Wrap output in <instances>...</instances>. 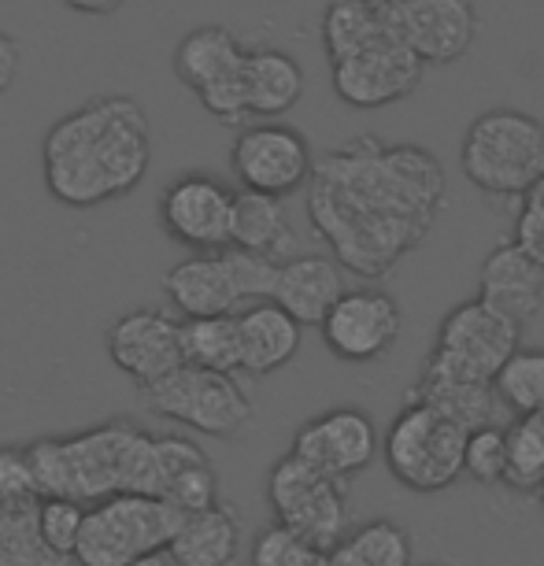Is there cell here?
<instances>
[{
  "mask_svg": "<svg viewBox=\"0 0 544 566\" xmlns=\"http://www.w3.org/2000/svg\"><path fill=\"white\" fill-rule=\"evenodd\" d=\"M19 71H23V49H19V41L12 34L0 30V97L15 85Z\"/></svg>",
  "mask_w": 544,
  "mask_h": 566,
  "instance_id": "obj_38",
  "label": "cell"
},
{
  "mask_svg": "<svg viewBox=\"0 0 544 566\" xmlns=\"http://www.w3.org/2000/svg\"><path fill=\"white\" fill-rule=\"evenodd\" d=\"M249 566H329V548L271 522L266 530L255 533Z\"/></svg>",
  "mask_w": 544,
  "mask_h": 566,
  "instance_id": "obj_32",
  "label": "cell"
},
{
  "mask_svg": "<svg viewBox=\"0 0 544 566\" xmlns=\"http://www.w3.org/2000/svg\"><path fill=\"white\" fill-rule=\"evenodd\" d=\"M63 4H67L71 12H79V15H115L126 0H63Z\"/></svg>",
  "mask_w": 544,
  "mask_h": 566,
  "instance_id": "obj_39",
  "label": "cell"
},
{
  "mask_svg": "<svg viewBox=\"0 0 544 566\" xmlns=\"http://www.w3.org/2000/svg\"><path fill=\"white\" fill-rule=\"evenodd\" d=\"M142 397L156 419L186 426V430L216 437V441H238L255 422V403L249 389L230 370L181 363L164 381L142 389Z\"/></svg>",
  "mask_w": 544,
  "mask_h": 566,
  "instance_id": "obj_7",
  "label": "cell"
},
{
  "mask_svg": "<svg viewBox=\"0 0 544 566\" xmlns=\"http://www.w3.org/2000/svg\"><path fill=\"white\" fill-rule=\"evenodd\" d=\"M381 41L397 38V19L393 4H370V0H329L323 15V49L329 63L345 60L352 52H363Z\"/></svg>",
  "mask_w": 544,
  "mask_h": 566,
  "instance_id": "obj_27",
  "label": "cell"
},
{
  "mask_svg": "<svg viewBox=\"0 0 544 566\" xmlns=\"http://www.w3.org/2000/svg\"><path fill=\"white\" fill-rule=\"evenodd\" d=\"M244 56H249V49L241 45L233 30L197 27L178 41L175 56H170V67H175V78L186 85V90L205 97L216 85L238 78L244 71Z\"/></svg>",
  "mask_w": 544,
  "mask_h": 566,
  "instance_id": "obj_22",
  "label": "cell"
},
{
  "mask_svg": "<svg viewBox=\"0 0 544 566\" xmlns=\"http://www.w3.org/2000/svg\"><path fill=\"white\" fill-rule=\"evenodd\" d=\"M279 260L249 249H216L193 252L164 274V293L181 318L205 315H238L249 304L274 301L279 285Z\"/></svg>",
  "mask_w": 544,
  "mask_h": 566,
  "instance_id": "obj_4",
  "label": "cell"
},
{
  "mask_svg": "<svg viewBox=\"0 0 544 566\" xmlns=\"http://www.w3.org/2000/svg\"><path fill=\"white\" fill-rule=\"evenodd\" d=\"M30 463L41 496L101 504L115 493L156 496V433L130 419L97 422L71 437H38Z\"/></svg>",
  "mask_w": 544,
  "mask_h": 566,
  "instance_id": "obj_3",
  "label": "cell"
},
{
  "mask_svg": "<svg viewBox=\"0 0 544 566\" xmlns=\"http://www.w3.org/2000/svg\"><path fill=\"white\" fill-rule=\"evenodd\" d=\"M348 293L345 266L334 255L318 252H296L279 266V285H274V301L290 312L301 326H323L341 296Z\"/></svg>",
  "mask_w": 544,
  "mask_h": 566,
  "instance_id": "obj_19",
  "label": "cell"
},
{
  "mask_svg": "<svg viewBox=\"0 0 544 566\" xmlns=\"http://www.w3.org/2000/svg\"><path fill=\"white\" fill-rule=\"evenodd\" d=\"M41 500L27 507L0 511V566H71V555L56 552L41 533Z\"/></svg>",
  "mask_w": 544,
  "mask_h": 566,
  "instance_id": "obj_30",
  "label": "cell"
},
{
  "mask_svg": "<svg viewBox=\"0 0 544 566\" xmlns=\"http://www.w3.org/2000/svg\"><path fill=\"white\" fill-rule=\"evenodd\" d=\"M478 296L526 329L544 304V266H537L515 241H500L489 249L478 271Z\"/></svg>",
  "mask_w": 544,
  "mask_h": 566,
  "instance_id": "obj_18",
  "label": "cell"
},
{
  "mask_svg": "<svg viewBox=\"0 0 544 566\" xmlns=\"http://www.w3.org/2000/svg\"><path fill=\"white\" fill-rule=\"evenodd\" d=\"M290 452L301 455L304 463L341 478V482H348V478L363 474L381 455V437L370 411L329 408L323 415H315V419H307L293 433Z\"/></svg>",
  "mask_w": 544,
  "mask_h": 566,
  "instance_id": "obj_16",
  "label": "cell"
},
{
  "mask_svg": "<svg viewBox=\"0 0 544 566\" xmlns=\"http://www.w3.org/2000/svg\"><path fill=\"white\" fill-rule=\"evenodd\" d=\"M408 397L430 403L441 415H448L452 422L467 426V430H478V426H504L508 408L504 400L496 397L493 381H471V378H456V374H444L437 367L419 370V381Z\"/></svg>",
  "mask_w": 544,
  "mask_h": 566,
  "instance_id": "obj_23",
  "label": "cell"
},
{
  "mask_svg": "<svg viewBox=\"0 0 544 566\" xmlns=\"http://www.w3.org/2000/svg\"><path fill=\"white\" fill-rule=\"evenodd\" d=\"M522 422H526L530 430L544 441V408H541V411H533V415H522Z\"/></svg>",
  "mask_w": 544,
  "mask_h": 566,
  "instance_id": "obj_41",
  "label": "cell"
},
{
  "mask_svg": "<svg viewBox=\"0 0 544 566\" xmlns=\"http://www.w3.org/2000/svg\"><path fill=\"white\" fill-rule=\"evenodd\" d=\"M153 164L148 115L134 97H93L49 126L41 175L52 200L101 208L130 197Z\"/></svg>",
  "mask_w": 544,
  "mask_h": 566,
  "instance_id": "obj_2",
  "label": "cell"
},
{
  "mask_svg": "<svg viewBox=\"0 0 544 566\" xmlns=\"http://www.w3.org/2000/svg\"><path fill=\"white\" fill-rule=\"evenodd\" d=\"M244 93L252 119H279L304 97V67L285 49H249L244 56Z\"/></svg>",
  "mask_w": 544,
  "mask_h": 566,
  "instance_id": "obj_25",
  "label": "cell"
},
{
  "mask_svg": "<svg viewBox=\"0 0 544 566\" xmlns=\"http://www.w3.org/2000/svg\"><path fill=\"white\" fill-rule=\"evenodd\" d=\"M404 312L397 296H389L378 285H359L348 290L329 307L318 334L334 359L341 363H375L400 340Z\"/></svg>",
  "mask_w": 544,
  "mask_h": 566,
  "instance_id": "obj_14",
  "label": "cell"
},
{
  "mask_svg": "<svg viewBox=\"0 0 544 566\" xmlns=\"http://www.w3.org/2000/svg\"><path fill=\"white\" fill-rule=\"evenodd\" d=\"M511 241H515L533 263L544 266V178L530 189L526 197H522V208L515 216Z\"/></svg>",
  "mask_w": 544,
  "mask_h": 566,
  "instance_id": "obj_37",
  "label": "cell"
},
{
  "mask_svg": "<svg viewBox=\"0 0 544 566\" xmlns=\"http://www.w3.org/2000/svg\"><path fill=\"white\" fill-rule=\"evenodd\" d=\"M315 153L307 137L290 123L260 119L241 126V134L230 145V167L241 189L271 197H293L296 189H307L315 175Z\"/></svg>",
  "mask_w": 544,
  "mask_h": 566,
  "instance_id": "obj_12",
  "label": "cell"
},
{
  "mask_svg": "<svg viewBox=\"0 0 544 566\" xmlns=\"http://www.w3.org/2000/svg\"><path fill=\"white\" fill-rule=\"evenodd\" d=\"M533 496H537V504H541V515H544V482H541V489H537V493H533Z\"/></svg>",
  "mask_w": 544,
  "mask_h": 566,
  "instance_id": "obj_42",
  "label": "cell"
},
{
  "mask_svg": "<svg viewBox=\"0 0 544 566\" xmlns=\"http://www.w3.org/2000/svg\"><path fill=\"white\" fill-rule=\"evenodd\" d=\"M186 522V511L159 496L115 493L101 504H90L85 526L74 548L79 566H130L148 552L170 548L175 533Z\"/></svg>",
  "mask_w": 544,
  "mask_h": 566,
  "instance_id": "obj_8",
  "label": "cell"
},
{
  "mask_svg": "<svg viewBox=\"0 0 544 566\" xmlns=\"http://www.w3.org/2000/svg\"><path fill=\"white\" fill-rule=\"evenodd\" d=\"M448 208V178L430 148L363 134L315 159L307 219L348 274L386 277L430 238Z\"/></svg>",
  "mask_w": 544,
  "mask_h": 566,
  "instance_id": "obj_1",
  "label": "cell"
},
{
  "mask_svg": "<svg viewBox=\"0 0 544 566\" xmlns=\"http://www.w3.org/2000/svg\"><path fill=\"white\" fill-rule=\"evenodd\" d=\"M411 533L393 518H370L348 530L345 541L329 552V566H411Z\"/></svg>",
  "mask_w": 544,
  "mask_h": 566,
  "instance_id": "obj_28",
  "label": "cell"
},
{
  "mask_svg": "<svg viewBox=\"0 0 544 566\" xmlns=\"http://www.w3.org/2000/svg\"><path fill=\"white\" fill-rule=\"evenodd\" d=\"M266 504L279 526L323 544L334 552L348 533V493L345 482L296 452H285L266 474Z\"/></svg>",
  "mask_w": 544,
  "mask_h": 566,
  "instance_id": "obj_9",
  "label": "cell"
},
{
  "mask_svg": "<svg viewBox=\"0 0 544 566\" xmlns=\"http://www.w3.org/2000/svg\"><path fill=\"white\" fill-rule=\"evenodd\" d=\"M467 437H471L467 426L408 397L381 437V459L389 474L411 493H444L463 478Z\"/></svg>",
  "mask_w": 544,
  "mask_h": 566,
  "instance_id": "obj_6",
  "label": "cell"
},
{
  "mask_svg": "<svg viewBox=\"0 0 544 566\" xmlns=\"http://www.w3.org/2000/svg\"><path fill=\"white\" fill-rule=\"evenodd\" d=\"M422 74L426 63L404 41H381V45L329 63V82H334L337 101H345L356 112H375L408 101L422 85Z\"/></svg>",
  "mask_w": 544,
  "mask_h": 566,
  "instance_id": "obj_13",
  "label": "cell"
},
{
  "mask_svg": "<svg viewBox=\"0 0 544 566\" xmlns=\"http://www.w3.org/2000/svg\"><path fill=\"white\" fill-rule=\"evenodd\" d=\"M370 4H393V0H370Z\"/></svg>",
  "mask_w": 544,
  "mask_h": 566,
  "instance_id": "obj_43",
  "label": "cell"
},
{
  "mask_svg": "<svg viewBox=\"0 0 544 566\" xmlns=\"http://www.w3.org/2000/svg\"><path fill=\"white\" fill-rule=\"evenodd\" d=\"M181 352H186V363H193V367L241 374L238 315L181 318Z\"/></svg>",
  "mask_w": 544,
  "mask_h": 566,
  "instance_id": "obj_29",
  "label": "cell"
},
{
  "mask_svg": "<svg viewBox=\"0 0 544 566\" xmlns=\"http://www.w3.org/2000/svg\"><path fill=\"white\" fill-rule=\"evenodd\" d=\"M463 478L478 485H504L508 478V426H478L467 437Z\"/></svg>",
  "mask_w": 544,
  "mask_h": 566,
  "instance_id": "obj_33",
  "label": "cell"
},
{
  "mask_svg": "<svg viewBox=\"0 0 544 566\" xmlns=\"http://www.w3.org/2000/svg\"><path fill=\"white\" fill-rule=\"evenodd\" d=\"M544 482V441L526 422L508 426V478L504 485L515 493H537Z\"/></svg>",
  "mask_w": 544,
  "mask_h": 566,
  "instance_id": "obj_34",
  "label": "cell"
},
{
  "mask_svg": "<svg viewBox=\"0 0 544 566\" xmlns=\"http://www.w3.org/2000/svg\"><path fill=\"white\" fill-rule=\"evenodd\" d=\"M85 511L90 504H79V500H67V496H41V533L45 541L52 544L56 552L71 555L74 559V548H79V537H82V526H85Z\"/></svg>",
  "mask_w": 544,
  "mask_h": 566,
  "instance_id": "obj_36",
  "label": "cell"
},
{
  "mask_svg": "<svg viewBox=\"0 0 544 566\" xmlns=\"http://www.w3.org/2000/svg\"><path fill=\"white\" fill-rule=\"evenodd\" d=\"M519 340H522V326L511 323L508 315H500L496 307H489L478 296V301L452 307L441 318L437 340L422 363L444 374H456V378L493 381L500 367L522 348Z\"/></svg>",
  "mask_w": 544,
  "mask_h": 566,
  "instance_id": "obj_10",
  "label": "cell"
},
{
  "mask_svg": "<svg viewBox=\"0 0 544 566\" xmlns=\"http://www.w3.org/2000/svg\"><path fill=\"white\" fill-rule=\"evenodd\" d=\"M156 496L186 515L216 504L219 474L205 448L178 433H156Z\"/></svg>",
  "mask_w": 544,
  "mask_h": 566,
  "instance_id": "obj_20",
  "label": "cell"
},
{
  "mask_svg": "<svg viewBox=\"0 0 544 566\" xmlns=\"http://www.w3.org/2000/svg\"><path fill=\"white\" fill-rule=\"evenodd\" d=\"M496 397L511 415H533L544 408V348H519L493 378Z\"/></svg>",
  "mask_w": 544,
  "mask_h": 566,
  "instance_id": "obj_31",
  "label": "cell"
},
{
  "mask_svg": "<svg viewBox=\"0 0 544 566\" xmlns=\"http://www.w3.org/2000/svg\"><path fill=\"white\" fill-rule=\"evenodd\" d=\"M41 489L30 463V448L23 444H0V511L38 504Z\"/></svg>",
  "mask_w": 544,
  "mask_h": 566,
  "instance_id": "obj_35",
  "label": "cell"
},
{
  "mask_svg": "<svg viewBox=\"0 0 544 566\" xmlns=\"http://www.w3.org/2000/svg\"><path fill=\"white\" fill-rule=\"evenodd\" d=\"M104 348L137 389L156 386L186 363L181 318L159 312V307H134V312L119 315L104 334Z\"/></svg>",
  "mask_w": 544,
  "mask_h": 566,
  "instance_id": "obj_15",
  "label": "cell"
},
{
  "mask_svg": "<svg viewBox=\"0 0 544 566\" xmlns=\"http://www.w3.org/2000/svg\"><path fill=\"white\" fill-rule=\"evenodd\" d=\"M170 552L181 566H233L241 555L238 507L216 500L211 507L189 511L175 541H170Z\"/></svg>",
  "mask_w": 544,
  "mask_h": 566,
  "instance_id": "obj_24",
  "label": "cell"
},
{
  "mask_svg": "<svg viewBox=\"0 0 544 566\" xmlns=\"http://www.w3.org/2000/svg\"><path fill=\"white\" fill-rule=\"evenodd\" d=\"M238 193L208 170H186L159 193L156 219L170 241L189 252H216L233 244Z\"/></svg>",
  "mask_w": 544,
  "mask_h": 566,
  "instance_id": "obj_11",
  "label": "cell"
},
{
  "mask_svg": "<svg viewBox=\"0 0 544 566\" xmlns=\"http://www.w3.org/2000/svg\"><path fill=\"white\" fill-rule=\"evenodd\" d=\"M397 38L426 67L456 63L478 38L474 0H393Z\"/></svg>",
  "mask_w": 544,
  "mask_h": 566,
  "instance_id": "obj_17",
  "label": "cell"
},
{
  "mask_svg": "<svg viewBox=\"0 0 544 566\" xmlns=\"http://www.w3.org/2000/svg\"><path fill=\"white\" fill-rule=\"evenodd\" d=\"M233 244L271 255L279 263L296 255V230L285 211V197L241 189L238 205H233Z\"/></svg>",
  "mask_w": 544,
  "mask_h": 566,
  "instance_id": "obj_26",
  "label": "cell"
},
{
  "mask_svg": "<svg viewBox=\"0 0 544 566\" xmlns=\"http://www.w3.org/2000/svg\"><path fill=\"white\" fill-rule=\"evenodd\" d=\"M241 329V374L266 378V374L290 367L301 352V323L279 301H260L238 312Z\"/></svg>",
  "mask_w": 544,
  "mask_h": 566,
  "instance_id": "obj_21",
  "label": "cell"
},
{
  "mask_svg": "<svg viewBox=\"0 0 544 566\" xmlns=\"http://www.w3.org/2000/svg\"><path fill=\"white\" fill-rule=\"evenodd\" d=\"M460 170L485 197H526L544 178V123L519 108H489L467 126Z\"/></svg>",
  "mask_w": 544,
  "mask_h": 566,
  "instance_id": "obj_5",
  "label": "cell"
},
{
  "mask_svg": "<svg viewBox=\"0 0 544 566\" xmlns=\"http://www.w3.org/2000/svg\"><path fill=\"white\" fill-rule=\"evenodd\" d=\"M130 566H181V563L175 559V552H170V548H159V552L142 555V559L130 563Z\"/></svg>",
  "mask_w": 544,
  "mask_h": 566,
  "instance_id": "obj_40",
  "label": "cell"
}]
</instances>
